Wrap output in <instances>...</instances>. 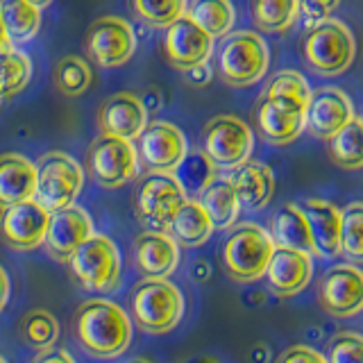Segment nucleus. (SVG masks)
Returning <instances> with one entry per match:
<instances>
[{
    "mask_svg": "<svg viewBox=\"0 0 363 363\" xmlns=\"http://www.w3.org/2000/svg\"><path fill=\"white\" fill-rule=\"evenodd\" d=\"M255 147V134L247 123L236 116H216L202 132V155L209 159L216 168L236 170L247 164Z\"/></svg>",
    "mask_w": 363,
    "mask_h": 363,
    "instance_id": "6e6552de",
    "label": "nucleus"
},
{
    "mask_svg": "<svg viewBox=\"0 0 363 363\" xmlns=\"http://www.w3.org/2000/svg\"><path fill=\"white\" fill-rule=\"evenodd\" d=\"M136 50L134 28L121 16H100L86 32V52L98 66L113 68L132 60Z\"/></svg>",
    "mask_w": 363,
    "mask_h": 363,
    "instance_id": "9b49d317",
    "label": "nucleus"
},
{
    "mask_svg": "<svg viewBox=\"0 0 363 363\" xmlns=\"http://www.w3.org/2000/svg\"><path fill=\"white\" fill-rule=\"evenodd\" d=\"M302 55L318 75L332 77L345 73L354 62L357 41L345 23L329 18L306 32L302 41Z\"/></svg>",
    "mask_w": 363,
    "mask_h": 363,
    "instance_id": "39448f33",
    "label": "nucleus"
},
{
    "mask_svg": "<svg viewBox=\"0 0 363 363\" xmlns=\"http://www.w3.org/2000/svg\"><path fill=\"white\" fill-rule=\"evenodd\" d=\"M7 300H9V277H7L5 268L0 266V311L7 306Z\"/></svg>",
    "mask_w": 363,
    "mask_h": 363,
    "instance_id": "37998d69",
    "label": "nucleus"
},
{
    "mask_svg": "<svg viewBox=\"0 0 363 363\" xmlns=\"http://www.w3.org/2000/svg\"><path fill=\"white\" fill-rule=\"evenodd\" d=\"M94 236V223L91 216L82 207H68L57 213H50L48 232H45L43 247L48 250V255L52 259L68 261L75 250L86 243Z\"/></svg>",
    "mask_w": 363,
    "mask_h": 363,
    "instance_id": "a211bd4d",
    "label": "nucleus"
},
{
    "mask_svg": "<svg viewBox=\"0 0 363 363\" xmlns=\"http://www.w3.org/2000/svg\"><path fill=\"white\" fill-rule=\"evenodd\" d=\"M338 7V3L334 0V3H318V0H304V3H300V14L304 18V26L313 30L318 28L320 23L329 21V14Z\"/></svg>",
    "mask_w": 363,
    "mask_h": 363,
    "instance_id": "ea45409f",
    "label": "nucleus"
},
{
    "mask_svg": "<svg viewBox=\"0 0 363 363\" xmlns=\"http://www.w3.org/2000/svg\"><path fill=\"white\" fill-rule=\"evenodd\" d=\"M306 223H309L315 255L334 259L340 255V211L332 202L309 198L300 204Z\"/></svg>",
    "mask_w": 363,
    "mask_h": 363,
    "instance_id": "5701e85b",
    "label": "nucleus"
},
{
    "mask_svg": "<svg viewBox=\"0 0 363 363\" xmlns=\"http://www.w3.org/2000/svg\"><path fill=\"white\" fill-rule=\"evenodd\" d=\"M134 264L147 279H166L179 264V245L164 232H143L134 241Z\"/></svg>",
    "mask_w": 363,
    "mask_h": 363,
    "instance_id": "aec40b11",
    "label": "nucleus"
},
{
    "mask_svg": "<svg viewBox=\"0 0 363 363\" xmlns=\"http://www.w3.org/2000/svg\"><path fill=\"white\" fill-rule=\"evenodd\" d=\"M0 102H3V100H0Z\"/></svg>",
    "mask_w": 363,
    "mask_h": 363,
    "instance_id": "09e8293b",
    "label": "nucleus"
},
{
    "mask_svg": "<svg viewBox=\"0 0 363 363\" xmlns=\"http://www.w3.org/2000/svg\"><path fill=\"white\" fill-rule=\"evenodd\" d=\"M325 359L327 363H363V336L354 332L334 336Z\"/></svg>",
    "mask_w": 363,
    "mask_h": 363,
    "instance_id": "58836bf2",
    "label": "nucleus"
},
{
    "mask_svg": "<svg viewBox=\"0 0 363 363\" xmlns=\"http://www.w3.org/2000/svg\"><path fill=\"white\" fill-rule=\"evenodd\" d=\"M89 170L100 186L116 189L139 175V152L132 141L98 136L89 150Z\"/></svg>",
    "mask_w": 363,
    "mask_h": 363,
    "instance_id": "1a4fd4ad",
    "label": "nucleus"
},
{
    "mask_svg": "<svg viewBox=\"0 0 363 363\" xmlns=\"http://www.w3.org/2000/svg\"><path fill=\"white\" fill-rule=\"evenodd\" d=\"M173 177L177 179L179 189L184 191L186 200H200V196L216 182V166L202 152H189Z\"/></svg>",
    "mask_w": 363,
    "mask_h": 363,
    "instance_id": "c756f323",
    "label": "nucleus"
},
{
    "mask_svg": "<svg viewBox=\"0 0 363 363\" xmlns=\"http://www.w3.org/2000/svg\"><path fill=\"white\" fill-rule=\"evenodd\" d=\"M134 323L147 334H166L184 315L182 291L168 279H143L132 293Z\"/></svg>",
    "mask_w": 363,
    "mask_h": 363,
    "instance_id": "20e7f679",
    "label": "nucleus"
},
{
    "mask_svg": "<svg viewBox=\"0 0 363 363\" xmlns=\"http://www.w3.org/2000/svg\"><path fill=\"white\" fill-rule=\"evenodd\" d=\"M327 152L338 168H363V118L350 121L343 130L327 141Z\"/></svg>",
    "mask_w": 363,
    "mask_h": 363,
    "instance_id": "c85d7f7f",
    "label": "nucleus"
},
{
    "mask_svg": "<svg viewBox=\"0 0 363 363\" xmlns=\"http://www.w3.org/2000/svg\"><path fill=\"white\" fill-rule=\"evenodd\" d=\"M311 275H313V259L309 255L293 252V250H284V247H275V255H272L266 270L270 291L284 295V298L304 291L309 286Z\"/></svg>",
    "mask_w": 363,
    "mask_h": 363,
    "instance_id": "412c9836",
    "label": "nucleus"
},
{
    "mask_svg": "<svg viewBox=\"0 0 363 363\" xmlns=\"http://www.w3.org/2000/svg\"><path fill=\"white\" fill-rule=\"evenodd\" d=\"M50 213L37 202H21L7 207L0 216V234L3 241L14 250H34L43 245L48 232Z\"/></svg>",
    "mask_w": 363,
    "mask_h": 363,
    "instance_id": "f3484780",
    "label": "nucleus"
},
{
    "mask_svg": "<svg viewBox=\"0 0 363 363\" xmlns=\"http://www.w3.org/2000/svg\"><path fill=\"white\" fill-rule=\"evenodd\" d=\"M84 184L79 164L66 152H48L37 162V198L34 202L48 213L73 207Z\"/></svg>",
    "mask_w": 363,
    "mask_h": 363,
    "instance_id": "423d86ee",
    "label": "nucleus"
},
{
    "mask_svg": "<svg viewBox=\"0 0 363 363\" xmlns=\"http://www.w3.org/2000/svg\"><path fill=\"white\" fill-rule=\"evenodd\" d=\"M232 182V186L236 191L238 204L243 209H261L266 207L275 191V175L266 164L259 162H247L241 168L232 170V175L227 177Z\"/></svg>",
    "mask_w": 363,
    "mask_h": 363,
    "instance_id": "b1692460",
    "label": "nucleus"
},
{
    "mask_svg": "<svg viewBox=\"0 0 363 363\" xmlns=\"http://www.w3.org/2000/svg\"><path fill=\"white\" fill-rule=\"evenodd\" d=\"M32 77V62L26 52L11 48L0 55V100L16 96L28 86Z\"/></svg>",
    "mask_w": 363,
    "mask_h": 363,
    "instance_id": "473e14b6",
    "label": "nucleus"
},
{
    "mask_svg": "<svg viewBox=\"0 0 363 363\" xmlns=\"http://www.w3.org/2000/svg\"><path fill=\"white\" fill-rule=\"evenodd\" d=\"M320 306L334 318H352L363 311V270L357 266H334L325 272L318 289Z\"/></svg>",
    "mask_w": 363,
    "mask_h": 363,
    "instance_id": "4468645a",
    "label": "nucleus"
},
{
    "mask_svg": "<svg viewBox=\"0 0 363 363\" xmlns=\"http://www.w3.org/2000/svg\"><path fill=\"white\" fill-rule=\"evenodd\" d=\"M0 363H7V361H5V359H3V357H0Z\"/></svg>",
    "mask_w": 363,
    "mask_h": 363,
    "instance_id": "de8ad7c7",
    "label": "nucleus"
},
{
    "mask_svg": "<svg viewBox=\"0 0 363 363\" xmlns=\"http://www.w3.org/2000/svg\"><path fill=\"white\" fill-rule=\"evenodd\" d=\"M277 363H327V359L306 345H293L277 359Z\"/></svg>",
    "mask_w": 363,
    "mask_h": 363,
    "instance_id": "a19ab883",
    "label": "nucleus"
},
{
    "mask_svg": "<svg viewBox=\"0 0 363 363\" xmlns=\"http://www.w3.org/2000/svg\"><path fill=\"white\" fill-rule=\"evenodd\" d=\"M266 96H284V98H295L309 105L311 89L309 82L298 73V71H281L270 79L266 86Z\"/></svg>",
    "mask_w": 363,
    "mask_h": 363,
    "instance_id": "4c0bfd02",
    "label": "nucleus"
},
{
    "mask_svg": "<svg viewBox=\"0 0 363 363\" xmlns=\"http://www.w3.org/2000/svg\"><path fill=\"white\" fill-rule=\"evenodd\" d=\"M272 255H275V243L270 232L255 223L238 225L223 245L225 270L236 281L261 279L266 275Z\"/></svg>",
    "mask_w": 363,
    "mask_h": 363,
    "instance_id": "7ed1b4c3",
    "label": "nucleus"
},
{
    "mask_svg": "<svg viewBox=\"0 0 363 363\" xmlns=\"http://www.w3.org/2000/svg\"><path fill=\"white\" fill-rule=\"evenodd\" d=\"M34 363H75V361L66 350H48V352H43Z\"/></svg>",
    "mask_w": 363,
    "mask_h": 363,
    "instance_id": "79ce46f5",
    "label": "nucleus"
},
{
    "mask_svg": "<svg viewBox=\"0 0 363 363\" xmlns=\"http://www.w3.org/2000/svg\"><path fill=\"white\" fill-rule=\"evenodd\" d=\"M0 16L11 45L26 43L37 37L41 28V3H30V0L0 3Z\"/></svg>",
    "mask_w": 363,
    "mask_h": 363,
    "instance_id": "cd10ccee",
    "label": "nucleus"
},
{
    "mask_svg": "<svg viewBox=\"0 0 363 363\" xmlns=\"http://www.w3.org/2000/svg\"><path fill=\"white\" fill-rule=\"evenodd\" d=\"M270 238H272V243H275V247L293 250V252H302L309 257L315 255L309 223H306L298 204H286V207H281L275 213L272 227H270Z\"/></svg>",
    "mask_w": 363,
    "mask_h": 363,
    "instance_id": "393cba45",
    "label": "nucleus"
},
{
    "mask_svg": "<svg viewBox=\"0 0 363 363\" xmlns=\"http://www.w3.org/2000/svg\"><path fill=\"white\" fill-rule=\"evenodd\" d=\"M198 202L207 211L213 230H227V227H232L238 218V211H241L236 191L227 177H216V182L202 193Z\"/></svg>",
    "mask_w": 363,
    "mask_h": 363,
    "instance_id": "bb28decb",
    "label": "nucleus"
},
{
    "mask_svg": "<svg viewBox=\"0 0 363 363\" xmlns=\"http://www.w3.org/2000/svg\"><path fill=\"white\" fill-rule=\"evenodd\" d=\"M91 79H94V75H91L89 64L77 55L64 57L55 68V84L60 86L64 96H82L91 86Z\"/></svg>",
    "mask_w": 363,
    "mask_h": 363,
    "instance_id": "c9c22d12",
    "label": "nucleus"
},
{
    "mask_svg": "<svg viewBox=\"0 0 363 363\" xmlns=\"http://www.w3.org/2000/svg\"><path fill=\"white\" fill-rule=\"evenodd\" d=\"M186 16L209 34L211 39L227 37L234 26V7L227 0H200L193 3L186 11Z\"/></svg>",
    "mask_w": 363,
    "mask_h": 363,
    "instance_id": "7c9ffc66",
    "label": "nucleus"
},
{
    "mask_svg": "<svg viewBox=\"0 0 363 363\" xmlns=\"http://www.w3.org/2000/svg\"><path fill=\"white\" fill-rule=\"evenodd\" d=\"M130 363H152L150 359H143V357H139V359H134V361H130Z\"/></svg>",
    "mask_w": 363,
    "mask_h": 363,
    "instance_id": "49530a36",
    "label": "nucleus"
},
{
    "mask_svg": "<svg viewBox=\"0 0 363 363\" xmlns=\"http://www.w3.org/2000/svg\"><path fill=\"white\" fill-rule=\"evenodd\" d=\"M37 198V164L28 157L7 152L0 155V207H14Z\"/></svg>",
    "mask_w": 363,
    "mask_h": 363,
    "instance_id": "4be33fe9",
    "label": "nucleus"
},
{
    "mask_svg": "<svg viewBox=\"0 0 363 363\" xmlns=\"http://www.w3.org/2000/svg\"><path fill=\"white\" fill-rule=\"evenodd\" d=\"M75 334L91 357H121L132 343V323L118 304L109 300H89L75 313Z\"/></svg>",
    "mask_w": 363,
    "mask_h": 363,
    "instance_id": "f257e3e1",
    "label": "nucleus"
},
{
    "mask_svg": "<svg viewBox=\"0 0 363 363\" xmlns=\"http://www.w3.org/2000/svg\"><path fill=\"white\" fill-rule=\"evenodd\" d=\"M98 123L105 136L134 141L147 128V107L134 94H113L102 102Z\"/></svg>",
    "mask_w": 363,
    "mask_h": 363,
    "instance_id": "6ab92c4d",
    "label": "nucleus"
},
{
    "mask_svg": "<svg viewBox=\"0 0 363 363\" xmlns=\"http://www.w3.org/2000/svg\"><path fill=\"white\" fill-rule=\"evenodd\" d=\"M73 277L91 293H109L121 284V255L109 236L94 234L68 259Z\"/></svg>",
    "mask_w": 363,
    "mask_h": 363,
    "instance_id": "0eeeda50",
    "label": "nucleus"
},
{
    "mask_svg": "<svg viewBox=\"0 0 363 363\" xmlns=\"http://www.w3.org/2000/svg\"><path fill=\"white\" fill-rule=\"evenodd\" d=\"M136 152H139V162L150 173L173 175L175 168L186 159L189 145L186 136L173 123L155 121L139 136Z\"/></svg>",
    "mask_w": 363,
    "mask_h": 363,
    "instance_id": "9d476101",
    "label": "nucleus"
},
{
    "mask_svg": "<svg viewBox=\"0 0 363 363\" xmlns=\"http://www.w3.org/2000/svg\"><path fill=\"white\" fill-rule=\"evenodd\" d=\"M184 202L186 196L173 175L147 173L136 189V213L143 223L157 227H168Z\"/></svg>",
    "mask_w": 363,
    "mask_h": 363,
    "instance_id": "ddd939ff",
    "label": "nucleus"
},
{
    "mask_svg": "<svg viewBox=\"0 0 363 363\" xmlns=\"http://www.w3.org/2000/svg\"><path fill=\"white\" fill-rule=\"evenodd\" d=\"M164 50L168 62L179 71H193L204 66L213 52V39L202 28H198L189 16H182L166 30Z\"/></svg>",
    "mask_w": 363,
    "mask_h": 363,
    "instance_id": "2eb2a0df",
    "label": "nucleus"
},
{
    "mask_svg": "<svg viewBox=\"0 0 363 363\" xmlns=\"http://www.w3.org/2000/svg\"><path fill=\"white\" fill-rule=\"evenodd\" d=\"M255 118L264 141L289 145L306 130V105L295 98L264 96L257 105Z\"/></svg>",
    "mask_w": 363,
    "mask_h": 363,
    "instance_id": "f8f14e48",
    "label": "nucleus"
},
{
    "mask_svg": "<svg viewBox=\"0 0 363 363\" xmlns=\"http://www.w3.org/2000/svg\"><path fill=\"white\" fill-rule=\"evenodd\" d=\"M252 18L264 32H284L300 18L298 0H257L252 3Z\"/></svg>",
    "mask_w": 363,
    "mask_h": 363,
    "instance_id": "2f4dec72",
    "label": "nucleus"
},
{
    "mask_svg": "<svg viewBox=\"0 0 363 363\" xmlns=\"http://www.w3.org/2000/svg\"><path fill=\"white\" fill-rule=\"evenodd\" d=\"M132 9L143 18L147 26L152 28H170L182 16H186V3L184 0H162V3H152V0H136Z\"/></svg>",
    "mask_w": 363,
    "mask_h": 363,
    "instance_id": "e433bc0d",
    "label": "nucleus"
},
{
    "mask_svg": "<svg viewBox=\"0 0 363 363\" xmlns=\"http://www.w3.org/2000/svg\"><path fill=\"white\" fill-rule=\"evenodd\" d=\"M354 118V107L345 91L336 86L311 91L309 105H306V130L318 139L329 141Z\"/></svg>",
    "mask_w": 363,
    "mask_h": 363,
    "instance_id": "dca6fc26",
    "label": "nucleus"
},
{
    "mask_svg": "<svg viewBox=\"0 0 363 363\" xmlns=\"http://www.w3.org/2000/svg\"><path fill=\"white\" fill-rule=\"evenodd\" d=\"M211 232L213 225L198 200H186L168 225V236H173L175 243L186 247H198L209 241Z\"/></svg>",
    "mask_w": 363,
    "mask_h": 363,
    "instance_id": "a878e982",
    "label": "nucleus"
},
{
    "mask_svg": "<svg viewBox=\"0 0 363 363\" xmlns=\"http://www.w3.org/2000/svg\"><path fill=\"white\" fill-rule=\"evenodd\" d=\"M340 255L363 264V202H352L340 211Z\"/></svg>",
    "mask_w": 363,
    "mask_h": 363,
    "instance_id": "f704fd0d",
    "label": "nucleus"
},
{
    "mask_svg": "<svg viewBox=\"0 0 363 363\" xmlns=\"http://www.w3.org/2000/svg\"><path fill=\"white\" fill-rule=\"evenodd\" d=\"M21 336L30 347L48 352L60 338V325L45 309H32L21 320Z\"/></svg>",
    "mask_w": 363,
    "mask_h": 363,
    "instance_id": "72a5a7b5",
    "label": "nucleus"
},
{
    "mask_svg": "<svg viewBox=\"0 0 363 363\" xmlns=\"http://www.w3.org/2000/svg\"><path fill=\"white\" fill-rule=\"evenodd\" d=\"M14 45H11L9 37H7V32H5V26H3V16H0V55H5L9 52Z\"/></svg>",
    "mask_w": 363,
    "mask_h": 363,
    "instance_id": "c03bdc74",
    "label": "nucleus"
},
{
    "mask_svg": "<svg viewBox=\"0 0 363 363\" xmlns=\"http://www.w3.org/2000/svg\"><path fill=\"white\" fill-rule=\"evenodd\" d=\"M270 50L257 32H230L218 48V73L230 86L257 84L268 73Z\"/></svg>",
    "mask_w": 363,
    "mask_h": 363,
    "instance_id": "f03ea898",
    "label": "nucleus"
},
{
    "mask_svg": "<svg viewBox=\"0 0 363 363\" xmlns=\"http://www.w3.org/2000/svg\"><path fill=\"white\" fill-rule=\"evenodd\" d=\"M186 363H220V361L213 359V357H196V359H191Z\"/></svg>",
    "mask_w": 363,
    "mask_h": 363,
    "instance_id": "a18cd8bd",
    "label": "nucleus"
}]
</instances>
